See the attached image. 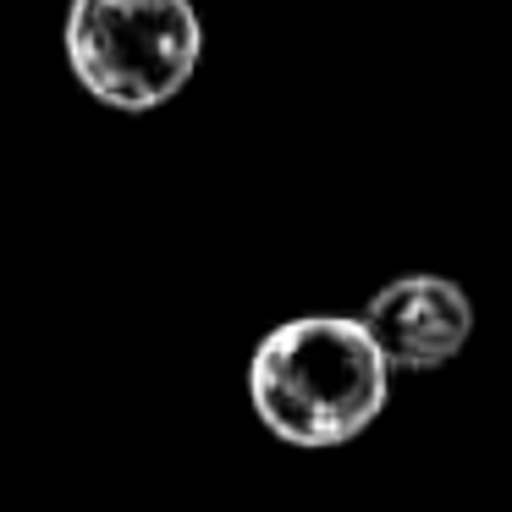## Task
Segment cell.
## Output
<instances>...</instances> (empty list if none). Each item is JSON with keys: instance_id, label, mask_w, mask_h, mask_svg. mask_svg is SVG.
Here are the masks:
<instances>
[{"instance_id": "1", "label": "cell", "mask_w": 512, "mask_h": 512, "mask_svg": "<svg viewBox=\"0 0 512 512\" xmlns=\"http://www.w3.org/2000/svg\"><path fill=\"white\" fill-rule=\"evenodd\" d=\"M391 369L358 320L303 314L287 320L248 358V402L259 424L292 446H347L386 413Z\"/></svg>"}, {"instance_id": "2", "label": "cell", "mask_w": 512, "mask_h": 512, "mask_svg": "<svg viewBox=\"0 0 512 512\" xmlns=\"http://www.w3.org/2000/svg\"><path fill=\"white\" fill-rule=\"evenodd\" d=\"M204 28L193 0H72V78L116 111H155L193 83Z\"/></svg>"}, {"instance_id": "3", "label": "cell", "mask_w": 512, "mask_h": 512, "mask_svg": "<svg viewBox=\"0 0 512 512\" xmlns=\"http://www.w3.org/2000/svg\"><path fill=\"white\" fill-rule=\"evenodd\" d=\"M358 325L375 342V353L386 358V369L424 375V369L452 364L468 347V336H474V303L446 276H397L364 303Z\"/></svg>"}]
</instances>
